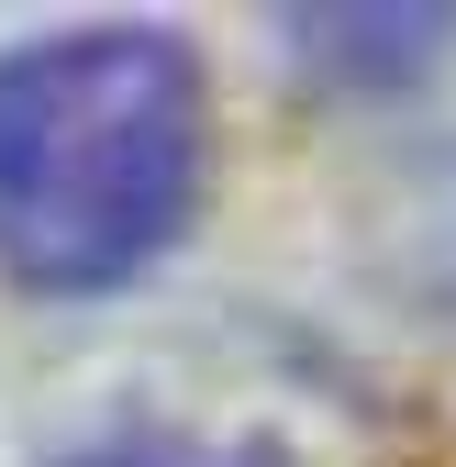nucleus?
I'll return each mask as SVG.
<instances>
[{"label": "nucleus", "mask_w": 456, "mask_h": 467, "mask_svg": "<svg viewBox=\"0 0 456 467\" xmlns=\"http://www.w3.org/2000/svg\"><path fill=\"white\" fill-rule=\"evenodd\" d=\"M201 201V56L167 23H67L0 56V267L45 301L145 278Z\"/></svg>", "instance_id": "1"}, {"label": "nucleus", "mask_w": 456, "mask_h": 467, "mask_svg": "<svg viewBox=\"0 0 456 467\" xmlns=\"http://www.w3.org/2000/svg\"><path fill=\"white\" fill-rule=\"evenodd\" d=\"M278 34L301 45V67L312 78H334V89H412V78H434L445 67V45H456V12L445 0H389V12H278Z\"/></svg>", "instance_id": "2"}, {"label": "nucleus", "mask_w": 456, "mask_h": 467, "mask_svg": "<svg viewBox=\"0 0 456 467\" xmlns=\"http://www.w3.org/2000/svg\"><path fill=\"white\" fill-rule=\"evenodd\" d=\"M56 467H290V445H267V434H234V445H190V434H100V445L56 456Z\"/></svg>", "instance_id": "3"}, {"label": "nucleus", "mask_w": 456, "mask_h": 467, "mask_svg": "<svg viewBox=\"0 0 456 467\" xmlns=\"http://www.w3.org/2000/svg\"><path fill=\"white\" fill-rule=\"evenodd\" d=\"M423 245H434V267H423V278H434L445 301H456V167H445V201L423 212Z\"/></svg>", "instance_id": "4"}]
</instances>
